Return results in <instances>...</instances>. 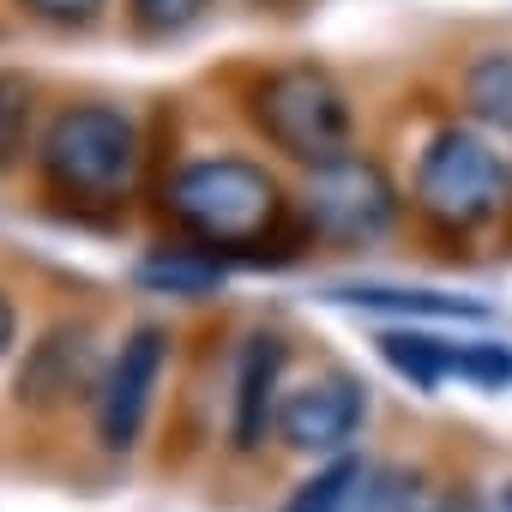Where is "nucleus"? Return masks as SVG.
Instances as JSON below:
<instances>
[{"label":"nucleus","mask_w":512,"mask_h":512,"mask_svg":"<svg viewBox=\"0 0 512 512\" xmlns=\"http://www.w3.org/2000/svg\"><path fill=\"white\" fill-rule=\"evenodd\" d=\"M169 217L205 247H253L284 223V187L247 157H205L169 181Z\"/></svg>","instance_id":"obj_1"},{"label":"nucleus","mask_w":512,"mask_h":512,"mask_svg":"<svg viewBox=\"0 0 512 512\" xmlns=\"http://www.w3.org/2000/svg\"><path fill=\"white\" fill-rule=\"evenodd\" d=\"M253 127H260L284 157L308 163V169H326L338 157H350L356 145V115H350V97L332 73L320 67H278L253 85Z\"/></svg>","instance_id":"obj_2"},{"label":"nucleus","mask_w":512,"mask_h":512,"mask_svg":"<svg viewBox=\"0 0 512 512\" xmlns=\"http://www.w3.org/2000/svg\"><path fill=\"white\" fill-rule=\"evenodd\" d=\"M139 169V127L109 103H73L43 133V175L73 199L127 193Z\"/></svg>","instance_id":"obj_3"},{"label":"nucleus","mask_w":512,"mask_h":512,"mask_svg":"<svg viewBox=\"0 0 512 512\" xmlns=\"http://www.w3.org/2000/svg\"><path fill=\"white\" fill-rule=\"evenodd\" d=\"M506 199V163L488 139L446 127L428 139L422 163H416V205L446 223V229H476L500 211Z\"/></svg>","instance_id":"obj_4"},{"label":"nucleus","mask_w":512,"mask_h":512,"mask_svg":"<svg viewBox=\"0 0 512 512\" xmlns=\"http://www.w3.org/2000/svg\"><path fill=\"white\" fill-rule=\"evenodd\" d=\"M302 205H308V223H314L326 241L356 247V241H374V235L392 229V217H398V187L386 181V169H380L374 157L350 151V157H338V163H326V169L308 175Z\"/></svg>","instance_id":"obj_5"},{"label":"nucleus","mask_w":512,"mask_h":512,"mask_svg":"<svg viewBox=\"0 0 512 512\" xmlns=\"http://www.w3.org/2000/svg\"><path fill=\"white\" fill-rule=\"evenodd\" d=\"M163 368H169V332L163 326H133L127 344L115 350V362L103 368V386H97V440L109 452L139 446Z\"/></svg>","instance_id":"obj_6"},{"label":"nucleus","mask_w":512,"mask_h":512,"mask_svg":"<svg viewBox=\"0 0 512 512\" xmlns=\"http://www.w3.org/2000/svg\"><path fill=\"white\" fill-rule=\"evenodd\" d=\"M368 416V386L344 368L332 374H314L302 380L284 404H278V434L296 446V452H314V458H344V446L356 440Z\"/></svg>","instance_id":"obj_7"},{"label":"nucleus","mask_w":512,"mask_h":512,"mask_svg":"<svg viewBox=\"0 0 512 512\" xmlns=\"http://www.w3.org/2000/svg\"><path fill=\"white\" fill-rule=\"evenodd\" d=\"M103 374H97V338L91 326H49L31 350H25V368L13 380V398L25 410H61L85 392H97Z\"/></svg>","instance_id":"obj_8"},{"label":"nucleus","mask_w":512,"mask_h":512,"mask_svg":"<svg viewBox=\"0 0 512 512\" xmlns=\"http://www.w3.org/2000/svg\"><path fill=\"white\" fill-rule=\"evenodd\" d=\"M278 374H284V338L253 332L241 344L235 362V416H229V440L235 452H260V440L278 428Z\"/></svg>","instance_id":"obj_9"},{"label":"nucleus","mask_w":512,"mask_h":512,"mask_svg":"<svg viewBox=\"0 0 512 512\" xmlns=\"http://www.w3.org/2000/svg\"><path fill=\"white\" fill-rule=\"evenodd\" d=\"M133 278L151 296H211L223 284V260L205 247H151L133 266Z\"/></svg>","instance_id":"obj_10"},{"label":"nucleus","mask_w":512,"mask_h":512,"mask_svg":"<svg viewBox=\"0 0 512 512\" xmlns=\"http://www.w3.org/2000/svg\"><path fill=\"white\" fill-rule=\"evenodd\" d=\"M338 302L350 308H368V314H410V320H482L488 308L470 302V296H446V290H386V284H350V290H332Z\"/></svg>","instance_id":"obj_11"},{"label":"nucleus","mask_w":512,"mask_h":512,"mask_svg":"<svg viewBox=\"0 0 512 512\" xmlns=\"http://www.w3.org/2000/svg\"><path fill=\"white\" fill-rule=\"evenodd\" d=\"M380 356L422 392H440V380L458 374V344L446 338H428V332H386L380 338Z\"/></svg>","instance_id":"obj_12"},{"label":"nucleus","mask_w":512,"mask_h":512,"mask_svg":"<svg viewBox=\"0 0 512 512\" xmlns=\"http://www.w3.org/2000/svg\"><path fill=\"white\" fill-rule=\"evenodd\" d=\"M464 97H470V109H476L488 127H506V133H512V55H506V49H488L482 61H470Z\"/></svg>","instance_id":"obj_13"},{"label":"nucleus","mask_w":512,"mask_h":512,"mask_svg":"<svg viewBox=\"0 0 512 512\" xmlns=\"http://www.w3.org/2000/svg\"><path fill=\"white\" fill-rule=\"evenodd\" d=\"M362 476H368V464L344 452V458H332L326 470H314V476L284 500V512H350V500H356Z\"/></svg>","instance_id":"obj_14"},{"label":"nucleus","mask_w":512,"mask_h":512,"mask_svg":"<svg viewBox=\"0 0 512 512\" xmlns=\"http://www.w3.org/2000/svg\"><path fill=\"white\" fill-rule=\"evenodd\" d=\"M416 494H422L416 470H404V464H368L350 512H416Z\"/></svg>","instance_id":"obj_15"},{"label":"nucleus","mask_w":512,"mask_h":512,"mask_svg":"<svg viewBox=\"0 0 512 512\" xmlns=\"http://www.w3.org/2000/svg\"><path fill=\"white\" fill-rule=\"evenodd\" d=\"M31 133V79L25 73H0V169H13Z\"/></svg>","instance_id":"obj_16"},{"label":"nucleus","mask_w":512,"mask_h":512,"mask_svg":"<svg viewBox=\"0 0 512 512\" xmlns=\"http://www.w3.org/2000/svg\"><path fill=\"white\" fill-rule=\"evenodd\" d=\"M127 7H133V25L145 37H181L187 25L205 19L211 0H127Z\"/></svg>","instance_id":"obj_17"},{"label":"nucleus","mask_w":512,"mask_h":512,"mask_svg":"<svg viewBox=\"0 0 512 512\" xmlns=\"http://www.w3.org/2000/svg\"><path fill=\"white\" fill-rule=\"evenodd\" d=\"M458 380L512 386V344H458Z\"/></svg>","instance_id":"obj_18"},{"label":"nucleus","mask_w":512,"mask_h":512,"mask_svg":"<svg viewBox=\"0 0 512 512\" xmlns=\"http://www.w3.org/2000/svg\"><path fill=\"white\" fill-rule=\"evenodd\" d=\"M31 13H43L49 25H91L103 13V0H25Z\"/></svg>","instance_id":"obj_19"},{"label":"nucleus","mask_w":512,"mask_h":512,"mask_svg":"<svg viewBox=\"0 0 512 512\" xmlns=\"http://www.w3.org/2000/svg\"><path fill=\"white\" fill-rule=\"evenodd\" d=\"M13 332H19V314H13V302H7V296H0V356L13 350Z\"/></svg>","instance_id":"obj_20"},{"label":"nucleus","mask_w":512,"mask_h":512,"mask_svg":"<svg viewBox=\"0 0 512 512\" xmlns=\"http://www.w3.org/2000/svg\"><path fill=\"white\" fill-rule=\"evenodd\" d=\"M428 512H476V506H464V500H440V506H428Z\"/></svg>","instance_id":"obj_21"}]
</instances>
